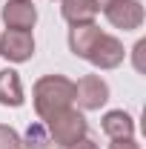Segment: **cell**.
<instances>
[{
	"label": "cell",
	"mask_w": 146,
	"mask_h": 149,
	"mask_svg": "<svg viewBox=\"0 0 146 149\" xmlns=\"http://www.w3.org/2000/svg\"><path fill=\"white\" fill-rule=\"evenodd\" d=\"M74 103V80L66 74H43L32 86V106L40 120H49L52 115L69 109Z\"/></svg>",
	"instance_id": "1"
},
{
	"label": "cell",
	"mask_w": 146,
	"mask_h": 149,
	"mask_svg": "<svg viewBox=\"0 0 146 149\" xmlns=\"http://www.w3.org/2000/svg\"><path fill=\"white\" fill-rule=\"evenodd\" d=\"M40 123L46 126L52 143H55V146H63V149L74 146L77 141H83V138L89 135V120H86V115L80 109H74V106L57 112L49 120H40Z\"/></svg>",
	"instance_id": "2"
},
{
	"label": "cell",
	"mask_w": 146,
	"mask_h": 149,
	"mask_svg": "<svg viewBox=\"0 0 146 149\" xmlns=\"http://www.w3.org/2000/svg\"><path fill=\"white\" fill-rule=\"evenodd\" d=\"M112 89L106 83V77L100 74H83L77 83H74V103L80 112H97L109 103Z\"/></svg>",
	"instance_id": "3"
},
{
	"label": "cell",
	"mask_w": 146,
	"mask_h": 149,
	"mask_svg": "<svg viewBox=\"0 0 146 149\" xmlns=\"http://www.w3.org/2000/svg\"><path fill=\"white\" fill-rule=\"evenodd\" d=\"M95 69H100V72H109V69H117L123 60H126V49H123V40L115 35H103L95 40V46H92V52L86 55Z\"/></svg>",
	"instance_id": "4"
},
{
	"label": "cell",
	"mask_w": 146,
	"mask_h": 149,
	"mask_svg": "<svg viewBox=\"0 0 146 149\" xmlns=\"http://www.w3.org/2000/svg\"><path fill=\"white\" fill-rule=\"evenodd\" d=\"M103 17L109 20V26L120 29V32H138L143 26V3L140 0H115L103 9Z\"/></svg>",
	"instance_id": "5"
},
{
	"label": "cell",
	"mask_w": 146,
	"mask_h": 149,
	"mask_svg": "<svg viewBox=\"0 0 146 149\" xmlns=\"http://www.w3.org/2000/svg\"><path fill=\"white\" fill-rule=\"evenodd\" d=\"M35 35L32 32H20V29H3L0 35V57H6L9 63H26L35 57Z\"/></svg>",
	"instance_id": "6"
},
{
	"label": "cell",
	"mask_w": 146,
	"mask_h": 149,
	"mask_svg": "<svg viewBox=\"0 0 146 149\" xmlns=\"http://www.w3.org/2000/svg\"><path fill=\"white\" fill-rule=\"evenodd\" d=\"M0 20L6 29H20V32H32L37 23V6L32 0H6L0 9Z\"/></svg>",
	"instance_id": "7"
},
{
	"label": "cell",
	"mask_w": 146,
	"mask_h": 149,
	"mask_svg": "<svg viewBox=\"0 0 146 149\" xmlns=\"http://www.w3.org/2000/svg\"><path fill=\"white\" fill-rule=\"evenodd\" d=\"M26 103V89H23V80H20L17 69H0V106H9V109H20Z\"/></svg>",
	"instance_id": "8"
},
{
	"label": "cell",
	"mask_w": 146,
	"mask_h": 149,
	"mask_svg": "<svg viewBox=\"0 0 146 149\" xmlns=\"http://www.w3.org/2000/svg\"><path fill=\"white\" fill-rule=\"evenodd\" d=\"M103 35V29L97 26V23H83V26H69V37H66V43H69V52L74 57H80V60H86V55L92 52V46H95V40Z\"/></svg>",
	"instance_id": "9"
},
{
	"label": "cell",
	"mask_w": 146,
	"mask_h": 149,
	"mask_svg": "<svg viewBox=\"0 0 146 149\" xmlns=\"http://www.w3.org/2000/svg\"><path fill=\"white\" fill-rule=\"evenodd\" d=\"M100 129L109 141H117V138H135L138 126H135V118L126 109H109L100 118Z\"/></svg>",
	"instance_id": "10"
},
{
	"label": "cell",
	"mask_w": 146,
	"mask_h": 149,
	"mask_svg": "<svg viewBox=\"0 0 146 149\" xmlns=\"http://www.w3.org/2000/svg\"><path fill=\"white\" fill-rule=\"evenodd\" d=\"M60 17L69 26H83V23H95L97 9L89 0H60Z\"/></svg>",
	"instance_id": "11"
},
{
	"label": "cell",
	"mask_w": 146,
	"mask_h": 149,
	"mask_svg": "<svg viewBox=\"0 0 146 149\" xmlns=\"http://www.w3.org/2000/svg\"><path fill=\"white\" fill-rule=\"evenodd\" d=\"M20 149H55V143H52L43 123H32L26 129V135L20 138Z\"/></svg>",
	"instance_id": "12"
},
{
	"label": "cell",
	"mask_w": 146,
	"mask_h": 149,
	"mask_svg": "<svg viewBox=\"0 0 146 149\" xmlns=\"http://www.w3.org/2000/svg\"><path fill=\"white\" fill-rule=\"evenodd\" d=\"M0 149H20V135L9 123H0Z\"/></svg>",
	"instance_id": "13"
},
{
	"label": "cell",
	"mask_w": 146,
	"mask_h": 149,
	"mask_svg": "<svg viewBox=\"0 0 146 149\" xmlns=\"http://www.w3.org/2000/svg\"><path fill=\"white\" fill-rule=\"evenodd\" d=\"M109 149H140V143L135 138H117V141L109 143Z\"/></svg>",
	"instance_id": "14"
},
{
	"label": "cell",
	"mask_w": 146,
	"mask_h": 149,
	"mask_svg": "<svg viewBox=\"0 0 146 149\" xmlns=\"http://www.w3.org/2000/svg\"><path fill=\"white\" fill-rule=\"evenodd\" d=\"M143 49H146V40L140 37V40L135 43V49H132V55H135V69H138V72H143V63H140V55H143Z\"/></svg>",
	"instance_id": "15"
},
{
	"label": "cell",
	"mask_w": 146,
	"mask_h": 149,
	"mask_svg": "<svg viewBox=\"0 0 146 149\" xmlns=\"http://www.w3.org/2000/svg\"><path fill=\"white\" fill-rule=\"evenodd\" d=\"M69 149H100V146H97V143H95V141H92L89 135H86V138H83V141H77V143H74V146H69Z\"/></svg>",
	"instance_id": "16"
},
{
	"label": "cell",
	"mask_w": 146,
	"mask_h": 149,
	"mask_svg": "<svg viewBox=\"0 0 146 149\" xmlns=\"http://www.w3.org/2000/svg\"><path fill=\"white\" fill-rule=\"evenodd\" d=\"M89 3L95 6V9H97V15H100V12H103V9H106L109 3H115V0H89Z\"/></svg>",
	"instance_id": "17"
},
{
	"label": "cell",
	"mask_w": 146,
	"mask_h": 149,
	"mask_svg": "<svg viewBox=\"0 0 146 149\" xmlns=\"http://www.w3.org/2000/svg\"><path fill=\"white\" fill-rule=\"evenodd\" d=\"M57 3H60V0H57Z\"/></svg>",
	"instance_id": "18"
}]
</instances>
